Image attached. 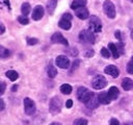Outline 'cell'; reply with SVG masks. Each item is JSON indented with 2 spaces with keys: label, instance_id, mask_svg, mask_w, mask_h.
Instances as JSON below:
<instances>
[{
  "label": "cell",
  "instance_id": "6da1fadb",
  "mask_svg": "<svg viewBox=\"0 0 133 125\" xmlns=\"http://www.w3.org/2000/svg\"><path fill=\"white\" fill-rule=\"evenodd\" d=\"M79 40L82 43H85V44H95V42H96L95 34L89 29L81 30L80 33H79Z\"/></svg>",
  "mask_w": 133,
  "mask_h": 125
},
{
  "label": "cell",
  "instance_id": "7a4b0ae2",
  "mask_svg": "<svg viewBox=\"0 0 133 125\" xmlns=\"http://www.w3.org/2000/svg\"><path fill=\"white\" fill-rule=\"evenodd\" d=\"M92 95H94V93H91L88 89H86L84 86H80L77 90V99L83 103H86L91 98Z\"/></svg>",
  "mask_w": 133,
  "mask_h": 125
},
{
  "label": "cell",
  "instance_id": "3957f363",
  "mask_svg": "<svg viewBox=\"0 0 133 125\" xmlns=\"http://www.w3.org/2000/svg\"><path fill=\"white\" fill-rule=\"evenodd\" d=\"M61 106H62V103H61V100H60L59 97L55 96V97L51 98L50 103H49V109H50V113L51 114L56 115V114L60 113Z\"/></svg>",
  "mask_w": 133,
  "mask_h": 125
},
{
  "label": "cell",
  "instance_id": "277c9868",
  "mask_svg": "<svg viewBox=\"0 0 133 125\" xmlns=\"http://www.w3.org/2000/svg\"><path fill=\"white\" fill-rule=\"evenodd\" d=\"M103 9L104 12L106 14V16L110 19H114L115 18V6L114 4L110 1V0H105L103 3Z\"/></svg>",
  "mask_w": 133,
  "mask_h": 125
},
{
  "label": "cell",
  "instance_id": "5b68a950",
  "mask_svg": "<svg viewBox=\"0 0 133 125\" xmlns=\"http://www.w3.org/2000/svg\"><path fill=\"white\" fill-rule=\"evenodd\" d=\"M89 30L95 32H100L102 30V22L97 16H91L89 19Z\"/></svg>",
  "mask_w": 133,
  "mask_h": 125
},
{
  "label": "cell",
  "instance_id": "8992f818",
  "mask_svg": "<svg viewBox=\"0 0 133 125\" xmlns=\"http://www.w3.org/2000/svg\"><path fill=\"white\" fill-rule=\"evenodd\" d=\"M24 109H25V114L27 116H32L35 110H36V106H35V103L34 101L31 99V98H28L26 97L24 99Z\"/></svg>",
  "mask_w": 133,
  "mask_h": 125
},
{
  "label": "cell",
  "instance_id": "52a82bcc",
  "mask_svg": "<svg viewBox=\"0 0 133 125\" xmlns=\"http://www.w3.org/2000/svg\"><path fill=\"white\" fill-rule=\"evenodd\" d=\"M91 85L95 90H101V89H104L107 85V80L104 76L98 75V76L94 77V79L91 81Z\"/></svg>",
  "mask_w": 133,
  "mask_h": 125
},
{
  "label": "cell",
  "instance_id": "ba28073f",
  "mask_svg": "<svg viewBox=\"0 0 133 125\" xmlns=\"http://www.w3.org/2000/svg\"><path fill=\"white\" fill-rule=\"evenodd\" d=\"M55 64L61 69H68L70 67V59L65 55H58L55 59Z\"/></svg>",
  "mask_w": 133,
  "mask_h": 125
},
{
  "label": "cell",
  "instance_id": "9c48e42d",
  "mask_svg": "<svg viewBox=\"0 0 133 125\" xmlns=\"http://www.w3.org/2000/svg\"><path fill=\"white\" fill-rule=\"evenodd\" d=\"M51 42L53 44H62L64 46H68L69 45V42L68 40L60 33V32H55L54 34H52L51 36Z\"/></svg>",
  "mask_w": 133,
  "mask_h": 125
},
{
  "label": "cell",
  "instance_id": "30bf717a",
  "mask_svg": "<svg viewBox=\"0 0 133 125\" xmlns=\"http://www.w3.org/2000/svg\"><path fill=\"white\" fill-rule=\"evenodd\" d=\"M44 12H45V9L42 5H36L32 11V19L34 21H38L43 18L44 16Z\"/></svg>",
  "mask_w": 133,
  "mask_h": 125
},
{
  "label": "cell",
  "instance_id": "8fae6325",
  "mask_svg": "<svg viewBox=\"0 0 133 125\" xmlns=\"http://www.w3.org/2000/svg\"><path fill=\"white\" fill-rule=\"evenodd\" d=\"M104 72H105L106 74L112 76L113 78H116V77L118 76V73H119V72H118V69H117L115 66H113V65H109V66H107V67L105 68Z\"/></svg>",
  "mask_w": 133,
  "mask_h": 125
},
{
  "label": "cell",
  "instance_id": "7c38bea8",
  "mask_svg": "<svg viewBox=\"0 0 133 125\" xmlns=\"http://www.w3.org/2000/svg\"><path fill=\"white\" fill-rule=\"evenodd\" d=\"M86 104V106L89 108V109H95V108H97L98 106H99V104H100V102H99V99H98V96H96L95 94L91 96V98L85 103Z\"/></svg>",
  "mask_w": 133,
  "mask_h": 125
},
{
  "label": "cell",
  "instance_id": "4fadbf2b",
  "mask_svg": "<svg viewBox=\"0 0 133 125\" xmlns=\"http://www.w3.org/2000/svg\"><path fill=\"white\" fill-rule=\"evenodd\" d=\"M75 14H76V16H77L79 19H81V20H85V19H87L88 16H89V12H88V10H87L85 7H81V8L76 9V10H75Z\"/></svg>",
  "mask_w": 133,
  "mask_h": 125
},
{
  "label": "cell",
  "instance_id": "5bb4252c",
  "mask_svg": "<svg viewBox=\"0 0 133 125\" xmlns=\"http://www.w3.org/2000/svg\"><path fill=\"white\" fill-rule=\"evenodd\" d=\"M122 88L125 90V91H131L133 90V80L131 78H124L123 81H122Z\"/></svg>",
  "mask_w": 133,
  "mask_h": 125
},
{
  "label": "cell",
  "instance_id": "9a60e30c",
  "mask_svg": "<svg viewBox=\"0 0 133 125\" xmlns=\"http://www.w3.org/2000/svg\"><path fill=\"white\" fill-rule=\"evenodd\" d=\"M86 3H87L86 0H74V1L72 2V4H71V8L74 9V10H76V9H78V8L85 7Z\"/></svg>",
  "mask_w": 133,
  "mask_h": 125
},
{
  "label": "cell",
  "instance_id": "2e32d148",
  "mask_svg": "<svg viewBox=\"0 0 133 125\" xmlns=\"http://www.w3.org/2000/svg\"><path fill=\"white\" fill-rule=\"evenodd\" d=\"M56 5H57V0H49L48 3H47V6H46V9L48 11L49 15H52L56 8Z\"/></svg>",
  "mask_w": 133,
  "mask_h": 125
},
{
  "label": "cell",
  "instance_id": "e0dca14e",
  "mask_svg": "<svg viewBox=\"0 0 133 125\" xmlns=\"http://www.w3.org/2000/svg\"><path fill=\"white\" fill-rule=\"evenodd\" d=\"M98 99H99V102L102 103V104H109L111 102V99L109 98L108 93H101V94H99Z\"/></svg>",
  "mask_w": 133,
  "mask_h": 125
},
{
  "label": "cell",
  "instance_id": "ac0fdd59",
  "mask_svg": "<svg viewBox=\"0 0 133 125\" xmlns=\"http://www.w3.org/2000/svg\"><path fill=\"white\" fill-rule=\"evenodd\" d=\"M107 93H108V96H109V98H110L111 100H115V99L118 97V94H119L118 89H117L116 86H111Z\"/></svg>",
  "mask_w": 133,
  "mask_h": 125
},
{
  "label": "cell",
  "instance_id": "d6986e66",
  "mask_svg": "<svg viewBox=\"0 0 133 125\" xmlns=\"http://www.w3.org/2000/svg\"><path fill=\"white\" fill-rule=\"evenodd\" d=\"M108 49H109V51L111 52V54H112V56H113L114 58H117V57L119 56V52H118V49H117V47H116L115 44L109 43V44H108Z\"/></svg>",
  "mask_w": 133,
  "mask_h": 125
},
{
  "label": "cell",
  "instance_id": "ffe728a7",
  "mask_svg": "<svg viewBox=\"0 0 133 125\" xmlns=\"http://www.w3.org/2000/svg\"><path fill=\"white\" fill-rule=\"evenodd\" d=\"M58 26H59L60 28L64 29V30H69V29H71V27H72V23H71V21H69V20L61 19V20L58 22Z\"/></svg>",
  "mask_w": 133,
  "mask_h": 125
},
{
  "label": "cell",
  "instance_id": "44dd1931",
  "mask_svg": "<svg viewBox=\"0 0 133 125\" xmlns=\"http://www.w3.org/2000/svg\"><path fill=\"white\" fill-rule=\"evenodd\" d=\"M5 75H6V77H7L9 80H11V81H15V80H17V79L19 78V74H18V72L15 71V70H8V71H6Z\"/></svg>",
  "mask_w": 133,
  "mask_h": 125
},
{
  "label": "cell",
  "instance_id": "7402d4cb",
  "mask_svg": "<svg viewBox=\"0 0 133 125\" xmlns=\"http://www.w3.org/2000/svg\"><path fill=\"white\" fill-rule=\"evenodd\" d=\"M47 74H48V76L50 78H54L57 75V70H56V68L52 64H50L48 66V68H47Z\"/></svg>",
  "mask_w": 133,
  "mask_h": 125
},
{
  "label": "cell",
  "instance_id": "603a6c76",
  "mask_svg": "<svg viewBox=\"0 0 133 125\" xmlns=\"http://www.w3.org/2000/svg\"><path fill=\"white\" fill-rule=\"evenodd\" d=\"M72 90H73V88H72L69 83H63V84H61V86H60V92H61L62 94H64V95L71 94V93H72Z\"/></svg>",
  "mask_w": 133,
  "mask_h": 125
},
{
  "label": "cell",
  "instance_id": "cb8c5ba5",
  "mask_svg": "<svg viewBox=\"0 0 133 125\" xmlns=\"http://www.w3.org/2000/svg\"><path fill=\"white\" fill-rule=\"evenodd\" d=\"M30 9H31V6H30V4L28 2H24L22 4V6H21V11H22L23 16H25V17L28 16V14L30 12Z\"/></svg>",
  "mask_w": 133,
  "mask_h": 125
},
{
  "label": "cell",
  "instance_id": "d4e9b609",
  "mask_svg": "<svg viewBox=\"0 0 133 125\" xmlns=\"http://www.w3.org/2000/svg\"><path fill=\"white\" fill-rule=\"evenodd\" d=\"M9 55H10V51L7 48L0 45V58H7L9 57Z\"/></svg>",
  "mask_w": 133,
  "mask_h": 125
},
{
  "label": "cell",
  "instance_id": "484cf974",
  "mask_svg": "<svg viewBox=\"0 0 133 125\" xmlns=\"http://www.w3.org/2000/svg\"><path fill=\"white\" fill-rule=\"evenodd\" d=\"M87 120L84 119V118H79V119H76L74 122H73V125H87Z\"/></svg>",
  "mask_w": 133,
  "mask_h": 125
},
{
  "label": "cell",
  "instance_id": "4316f807",
  "mask_svg": "<svg viewBox=\"0 0 133 125\" xmlns=\"http://www.w3.org/2000/svg\"><path fill=\"white\" fill-rule=\"evenodd\" d=\"M18 21H19L21 24H23V25H26V24L29 23L28 18H26L25 16H20V17H18Z\"/></svg>",
  "mask_w": 133,
  "mask_h": 125
},
{
  "label": "cell",
  "instance_id": "83f0119b",
  "mask_svg": "<svg viewBox=\"0 0 133 125\" xmlns=\"http://www.w3.org/2000/svg\"><path fill=\"white\" fill-rule=\"evenodd\" d=\"M38 43V40L35 38H27V44L28 45H36Z\"/></svg>",
  "mask_w": 133,
  "mask_h": 125
},
{
  "label": "cell",
  "instance_id": "f1b7e54d",
  "mask_svg": "<svg viewBox=\"0 0 133 125\" xmlns=\"http://www.w3.org/2000/svg\"><path fill=\"white\" fill-rule=\"evenodd\" d=\"M101 54H102L104 57H106V58L110 57V51H109L107 48H102V49H101Z\"/></svg>",
  "mask_w": 133,
  "mask_h": 125
},
{
  "label": "cell",
  "instance_id": "f546056e",
  "mask_svg": "<svg viewBox=\"0 0 133 125\" xmlns=\"http://www.w3.org/2000/svg\"><path fill=\"white\" fill-rule=\"evenodd\" d=\"M79 64H80V60L79 59H76L74 63H73V65H72V68H71V70H70V73L72 74L77 68H78V66H79Z\"/></svg>",
  "mask_w": 133,
  "mask_h": 125
},
{
  "label": "cell",
  "instance_id": "4dcf8cb0",
  "mask_svg": "<svg viewBox=\"0 0 133 125\" xmlns=\"http://www.w3.org/2000/svg\"><path fill=\"white\" fill-rule=\"evenodd\" d=\"M127 72L130 74H133V60H130L127 64Z\"/></svg>",
  "mask_w": 133,
  "mask_h": 125
},
{
  "label": "cell",
  "instance_id": "1f68e13d",
  "mask_svg": "<svg viewBox=\"0 0 133 125\" xmlns=\"http://www.w3.org/2000/svg\"><path fill=\"white\" fill-rule=\"evenodd\" d=\"M5 90H6V84L4 81H0V96H2L4 93H5Z\"/></svg>",
  "mask_w": 133,
  "mask_h": 125
},
{
  "label": "cell",
  "instance_id": "d6a6232c",
  "mask_svg": "<svg viewBox=\"0 0 133 125\" xmlns=\"http://www.w3.org/2000/svg\"><path fill=\"white\" fill-rule=\"evenodd\" d=\"M61 19H64V20H69V21H71V20H72V15H71L70 12H65V14H63V15H62Z\"/></svg>",
  "mask_w": 133,
  "mask_h": 125
},
{
  "label": "cell",
  "instance_id": "836d02e7",
  "mask_svg": "<svg viewBox=\"0 0 133 125\" xmlns=\"http://www.w3.org/2000/svg\"><path fill=\"white\" fill-rule=\"evenodd\" d=\"M95 54V52H94V50H91V49H89V50H87L85 53H84V56L85 57H91L92 55Z\"/></svg>",
  "mask_w": 133,
  "mask_h": 125
},
{
  "label": "cell",
  "instance_id": "e575fe53",
  "mask_svg": "<svg viewBox=\"0 0 133 125\" xmlns=\"http://www.w3.org/2000/svg\"><path fill=\"white\" fill-rule=\"evenodd\" d=\"M109 125H119V122L117 121V119L112 118V119L109 121Z\"/></svg>",
  "mask_w": 133,
  "mask_h": 125
},
{
  "label": "cell",
  "instance_id": "d590c367",
  "mask_svg": "<svg viewBox=\"0 0 133 125\" xmlns=\"http://www.w3.org/2000/svg\"><path fill=\"white\" fill-rule=\"evenodd\" d=\"M65 106H66L68 108H71V107L73 106V100H71V99L66 100V102H65Z\"/></svg>",
  "mask_w": 133,
  "mask_h": 125
},
{
  "label": "cell",
  "instance_id": "8d00e7d4",
  "mask_svg": "<svg viewBox=\"0 0 133 125\" xmlns=\"http://www.w3.org/2000/svg\"><path fill=\"white\" fill-rule=\"evenodd\" d=\"M4 31H5V26L2 23H0V34H3Z\"/></svg>",
  "mask_w": 133,
  "mask_h": 125
},
{
  "label": "cell",
  "instance_id": "74e56055",
  "mask_svg": "<svg viewBox=\"0 0 133 125\" xmlns=\"http://www.w3.org/2000/svg\"><path fill=\"white\" fill-rule=\"evenodd\" d=\"M4 107H5V103H4V101H3L2 99H0V111L3 110Z\"/></svg>",
  "mask_w": 133,
  "mask_h": 125
},
{
  "label": "cell",
  "instance_id": "f35d334b",
  "mask_svg": "<svg viewBox=\"0 0 133 125\" xmlns=\"http://www.w3.org/2000/svg\"><path fill=\"white\" fill-rule=\"evenodd\" d=\"M115 38L117 39V40H122V35H121V32H119V30H116L115 31Z\"/></svg>",
  "mask_w": 133,
  "mask_h": 125
},
{
  "label": "cell",
  "instance_id": "ab89813d",
  "mask_svg": "<svg viewBox=\"0 0 133 125\" xmlns=\"http://www.w3.org/2000/svg\"><path fill=\"white\" fill-rule=\"evenodd\" d=\"M49 125H62V124H60V123H58V122H53V123H51V124H49Z\"/></svg>",
  "mask_w": 133,
  "mask_h": 125
},
{
  "label": "cell",
  "instance_id": "60d3db41",
  "mask_svg": "<svg viewBox=\"0 0 133 125\" xmlns=\"http://www.w3.org/2000/svg\"><path fill=\"white\" fill-rule=\"evenodd\" d=\"M124 125H133V122H128V123H125Z\"/></svg>",
  "mask_w": 133,
  "mask_h": 125
},
{
  "label": "cell",
  "instance_id": "b9f144b4",
  "mask_svg": "<svg viewBox=\"0 0 133 125\" xmlns=\"http://www.w3.org/2000/svg\"><path fill=\"white\" fill-rule=\"evenodd\" d=\"M17 88H18V85H17V84H16V85H14V86H12V91H16V90H17Z\"/></svg>",
  "mask_w": 133,
  "mask_h": 125
},
{
  "label": "cell",
  "instance_id": "7bdbcfd3",
  "mask_svg": "<svg viewBox=\"0 0 133 125\" xmlns=\"http://www.w3.org/2000/svg\"><path fill=\"white\" fill-rule=\"evenodd\" d=\"M131 39H132V40H133V30H132V31H131Z\"/></svg>",
  "mask_w": 133,
  "mask_h": 125
},
{
  "label": "cell",
  "instance_id": "ee69618b",
  "mask_svg": "<svg viewBox=\"0 0 133 125\" xmlns=\"http://www.w3.org/2000/svg\"><path fill=\"white\" fill-rule=\"evenodd\" d=\"M131 60H133V56H132V58H131Z\"/></svg>",
  "mask_w": 133,
  "mask_h": 125
},
{
  "label": "cell",
  "instance_id": "f6af8a7d",
  "mask_svg": "<svg viewBox=\"0 0 133 125\" xmlns=\"http://www.w3.org/2000/svg\"><path fill=\"white\" fill-rule=\"evenodd\" d=\"M129 1H131V2H133V0H129Z\"/></svg>",
  "mask_w": 133,
  "mask_h": 125
}]
</instances>
